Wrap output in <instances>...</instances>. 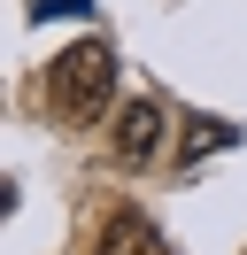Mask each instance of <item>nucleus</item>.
Here are the masks:
<instances>
[{"mask_svg": "<svg viewBox=\"0 0 247 255\" xmlns=\"http://www.w3.org/2000/svg\"><path fill=\"white\" fill-rule=\"evenodd\" d=\"M154 147H162V109H154V101L116 109V162H147Z\"/></svg>", "mask_w": 247, "mask_h": 255, "instance_id": "2", "label": "nucleus"}, {"mask_svg": "<svg viewBox=\"0 0 247 255\" xmlns=\"http://www.w3.org/2000/svg\"><path fill=\"white\" fill-rule=\"evenodd\" d=\"M216 147H240V131L224 124V116H185V139H178V170H193L201 155H216Z\"/></svg>", "mask_w": 247, "mask_h": 255, "instance_id": "4", "label": "nucleus"}, {"mask_svg": "<svg viewBox=\"0 0 247 255\" xmlns=\"http://www.w3.org/2000/svg\"><path fill=\"white\" fill-rule=\"evenodd\" d=\"M46 101H54L62 124H93V116L116 101V47H101V39L62 47L54 70H46Z\"/></svg>", "mask_w": 247, "mask_h": 255, "instance_id": "1", "label": "nucleus"}, {"mask_svg": "<svg viewBox=\"0 0 247 255\" xmlns=\"http://www.w3.org/2000/svg\"><path fill=\"white\" fill-rule=\"evenodd\" d=\"M101 255H170V240L154 232L139 209H124V217H108V224H101Z\"/></svg>", "mask_w": 247, "mask_h": 255, "instance_id": "3", "label": "nucleus"}]
</instances>
